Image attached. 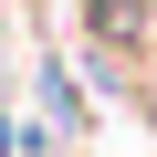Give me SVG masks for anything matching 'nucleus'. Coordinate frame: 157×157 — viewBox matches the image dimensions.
I'll list each match as a JSON object with an SVG mask.
<instances>
[{"label": "nucleus", "mask_w": 157, "mask_h": 157, "mask_svg": "<svg viewBox=\"0 0 157 157\" xmlns=\"http://www.w3.org/2000/svg\"><path fill=\"white\" fill-rule=\"evenodd\" d=\"M32 73H42V126H52L63 147H84V136H94V105H84V84L63 73V52H42Z\"/></svg>", "instance_id": "nucleus-1"}]
</instances>
